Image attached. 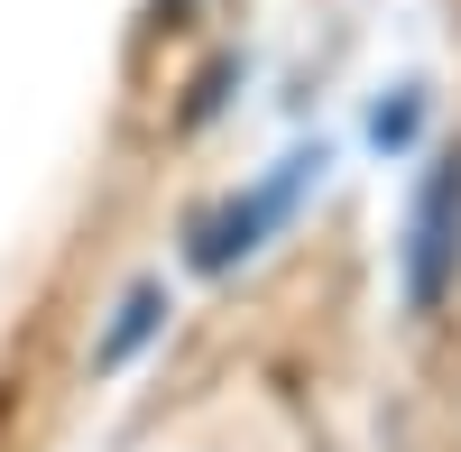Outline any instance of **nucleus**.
Listing matches in <instances>:
<instances>
[{"instance_id": "f257e3e1", "label": "nucleus", "mask_w": 461, "mask_h": 452, "mask_svg": "<svg viewBox=\"0 0 461 452\" xmlns=\"http://www.w3.org/2000/svg\"><path fill=\"white\" fill-rule=\"evenodd\" d=\"M461 268V148L434 167L425 185V203H415V249H406V305L415 314H434L443 305V286Z\"/></svg>"}]
</instances>
